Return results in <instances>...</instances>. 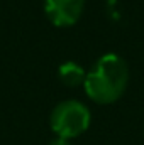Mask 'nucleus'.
<instances>
[{"instance_id":"f257e3e1","label":"nucleus","mask_w":144,"mask_h":145,"mask_svg":"<svg viewBox=\"0 0 144 145\" xmlns=\"http://www.w3.org/2000/svg\"><path fill=\"white\" fill-rule=\"evenodd\" d=\"M127 81L129 68L126 61L117 54H105L95 63L92 71L87 72L83 86L90 100L100 105H108L122 96Z\"/></svg>"},{"instance_id":"20e7f679","label":"nucleus","mask_w":144,"mask_h":145,"mask_svg":"<svg viewBox=\"0 0 144 145\" xmlns=\"http://www.w3.org/2000/svg\"><path fill=\"white\" fill-rule=\"evenodd\" d=\"M58 76L59 79L66 84V86H78V84H83L85 83V78H87V72L85 69L76 64V63H63L58 69Z\"/></svg>"},{"instance_id":"f03ea898","label":"nucleus","mask_w":144,"mask_h":145,"mask_svg":"<svg viewBox=\"0 0 144 145\" xmlns=\"http://www.w3.org/2000/svg\"><path fill=\"white\" fill-rule=\"evenodd\" d=\"M90 120H92L90 110L83 103L76 100H66L54 106L49 123L58 137L70 140L81 135L90 127Z\"/></svg>"},{"instance_id":"39448f33","label":"nucleus","mask_w":144,"mask_h":145,"mask_svg":"<svg viewBox=\"0 0 144 145\" xmlns=\"http://www.w3.org/2000/svg\"><path fill=\"white\" fill-rule=\"evenodd\" d=\"M48 145H71L70 144V140L68 138H63V137H56V138H53L51 142Z\"/></svg>"},{"instance_id":"7ed1b4c3","label":"nucleus","mask_w":144,"mask_h":145,"mask_svg":"<svg viewBox=\"0 0 144 145\" xmlns=\"http://www.w3.org/2000/svg\"><path fill=\"white\" fill-rule=\"evenodd\" d=\"M85 7V0H44L48 19L58 27L73 25Z\"/></svg>"}]
</instances>
